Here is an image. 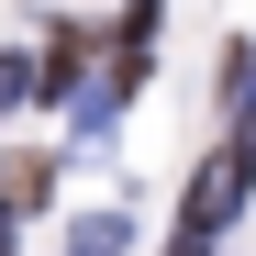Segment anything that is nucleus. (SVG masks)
Listing matches in <instances>:
<instances>
[{"label": "nucleus", "instance_id": "1", "mask_svg": "<svg viewBox=\"0 0 256 256\" xmlns=\"http://www.w3.org/2000/svg\"><path fill=\"white\" fill-rule=\"evenodd\" d=\"M245 190H256V156H245V145H223V156L190 178V200H178V234H190V245H212V234L245 212Z\"/></svg>", "mask_w": 256, "mask_h": 256}, {"label": "nucleus", "instance_id": "2", "mask_svg": "<svg viewBox=\"0 0 256 256\" xmlns=\"http://www.w3.org/2000/svg\"><path fill=\"white\" fill-rule=\"evenodd\" d=\"M78 56H90V34H78V22H56L45 67H34V78H45V100H78Z\"/></svg>", "mask_w": 256, "mask_h": 256}, {"label": "nucleus", "instance_id": "3", "mask_svg": "<svg viewBox=\"0 0 256 256\" xmlns=\"http://www.w3.org/2000/svg\"><path fill=\"white\" fill-rule=\"evenodd\" d=\"M67 256H122V212H90V223L67 234Z\"/></svg>", "mask_w": 256, "mask_h": 256}, {"label": "nucleus", "instance_id": "4", "mask_svg": "<svg viewBox=\"0 0 256 256\" xmlns=\"http://www.w3.org/2000/svg\"><path fill=\"white\" fill-rule=\"evenodd\" d=\"M223 112H256V45H234V67H223Z\"/></svg>", "mask_w": 256, "mask_h": 256}, {"label": "nucleus", "instance_id": "5", "mask_svg": "<svg viewBox=\"0 0 256 256\" xmlns=\"http://www.w3.org/2000/svg\"><path fill=\"white\" fill-rule=\"evenodd\" d=\"M167 256H212V245H190V234H178V245H167Z\"/></svg>", "mask_w": 256, "mask_h": 256}, {"label": "nucleus", "instance_id": "6", "mask_svg": "<svg viewBox=\"0 0 256 256\" xmlns=\"http://www.w3.org/2000/svg\"><path fill=\"white\" fill-rule=\"evenodd\" d=\"M0 256H12V212H0Z\"/></svg>", "mask_w": 256, "mask_h": 256}]
</instances>
